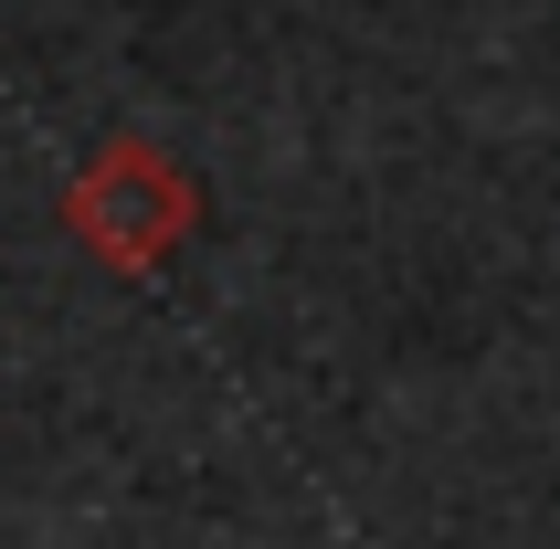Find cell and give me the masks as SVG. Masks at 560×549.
Returning a JSON list of instances; mask_svg holds the SVG:
<instances>
[{"label":"cell","instance_id":"6da1fadb","mask_svg":"<svg viewBox=\"0 0 560 549\" xmlns=\"http://www.w3.org/2000/svg\"><path fill=\"white\" fill-rule=\"evenodd\" d=\"M63 233L85 244V265L106 274H170L180 244L201 233V180L159 138H106V149L63 180Z\"/></svg>","mask_w":560,"mask_h":549}]
</instances>
